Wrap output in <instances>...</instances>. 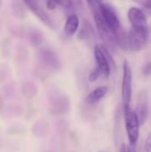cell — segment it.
Listing matches in <instances>:
<instances>
[{"label":"cell","mask_w":151,"mask_h":152,"mask_svg":"<svg viewBox=\"0 0 151 152\" xmlns=\"http://www.w3.org/2000/svg\"><path fill=\"white\" fill-rule=\"evenodd\" d=\"M144 150L146 152H151V133L148 135V137L145 141Z\"/></svg>","instance_id":"5bb4252c"},{"label":"cell","mask_w":151,"mask_h":152,"mask_svg":"<svg viewBox=\"0 0 151 152\" xmlns=\"http://www.w3.org/2000/svg\"><path fill=\"white\" fill-rule=\"evenodd\" d=\"M57 6H58L57 1L50 0V1H47V2H46V7H47V9H49V10H54Z\"/></svg>","instance_id":"9a60e30c"},{"label":"cell","mask_w":151,"mask_h":152,"mask_svg":"<svg viewBox=\"0 0 151 152\" xmlns=\"http://www.w3.org/2000/svg\"><path fill=\"white\" fill-rule=\"evenodd\" d=\"M109 88L107 86H99L87 95L85 101L88 104H94L100 102L107 94Z\"/></svg>","instance_id":"8fae6325"},{"label":"cell","mask_w":151,"mask_h":152,"mask_svg":"<svg viewBox=\"0 0 151 152\" xmlns=\"http://www.w3.org/2000/svg\"><path fill=\"white\" fill-rule=\"evenodd\" d=\"M150 35H143L133 30H130L127 34V46L133 52L143 50L150 42Z\"/></svg>","instance_id":"52a82bcc"},{"label":"cell","mask_w":151,"mask_h":152,"mask_svg":"<svg viewBox=\"0 0 151 152\" xmlns=\"http://www.w3.org/2000/svg\"><path fill=\"white\" fill-rule=\"evenodd\" d=\"M100 76H101V73H100L99 70L95 68L94 69H93V70L91 71V73H90V75H89V80H90L91 82H94V81H96V80L99 78Z\"/></svg>","instance_id":"4fadbf2b"},{"label":"cell","mask_w":151,"mask_h":152,"mask_svg":"<svg viewBox=\"0 0 151 152\" xmlns=\"http://www.w3.org/2000/svg\"><path fill=\"white\" fill-rule=\"evenodd\" d=\"M119 152H132L129 146L125 143H123L120 147V150H119Z\"/></svg>","instance_id":"ac0fdd59"},{"label":"cell","mask_w":151,"mask_h":152,"mask_svg":"<svg viewBox=\"0 0 151 152\" xmlns=\"http://www.w3.org/2000/svg\"><path fill=\"white\" fill-rule=\"evenodd\" d=\"M133 94V72L130 63L127 60L123 63V76H122V101L124 109L131 107Z\"/></svg>","instance_id":"277c9868"},{"label":"cell","mask_w":151,"mask_h":152,"mask_svg":"<svg viewBox=\"0 0 151 152\" xmlns=\"http://www.w3.org/2000/svg\"><path fill=\"white\" fill-rule=\"evenodd\" d=\"M143 74L145 76H148V75H150L151 74V61L150 63H148L147 65H145V67L143 68Z\"/></svg>","instance_id":"e0dca14e"},{"label":"cell","mask_w":151,"mask_h":152,"mask_svg":"<svg viewBox=\"0 0 151 152\" xmlns=\"http://www.w3.org/2000/svg\"><path fill=\"white\" fill-rule=\"evenodd\" d=\"M148 98L146 93H141L139 95V99L137 102L136 110H134L138 120L140 122V125H143L147 119L148 117Z\"/></svg>","instance_id":"9c48e42d"},{"label":"cell","mask_w":151,"mask_h":152,"mask_svg":"<svg viewBox=\"0 0 151 152\" xmlns=\"http://www.w3.org/2000/svg\"><path fill=\"white\" fill-rule=\"evenodd\" d=\"M99 10H100L101 15L103 20L105 21V23L107 24L109 28L111 30V32L115 36L116 33L119 29L122 28L118 15H117L115 8L109 3L100 1Z\"/></svg>","instance_id":"8992f818"},{"label":"cell","mask_w":151,"mask_h":152,"mask_svg":"<svg viewBox=\"0 0 151 152\" xmlns=\"http://www.w3.org/2000/svg\"><path fill=\"white\" fill-rule=\"evenodd\" d=\"M128 20L132 30L143 35H150L147 18L142 9L138 7H131L128 11Z\"/></svg>","instance_id":"5b68a950"},{"label":"cell","mask_w":151,"mask_h":152,"mask_svg":"<svg viewBox=\"0 0 151 152\" xmlns=\"http://www.w3.org/2000/svg\"><path fill=\"white\" fill-rule=\"evenodd\" d=\"M124 117H125V130L129 141V148L132 152H136V145L138 142L139 135H140V122L138 118L132 108L124 109Z\"/></svg>","instance_id":"7a4b0ae2"},{"label":"cell","mask_w":151,"mask_h":152,"mask_svg":"<svg viewBox=\"0 0 151 152\" xmlns=\"http://www.w3.org/2000/svg\"><path fill=\"white\" fill-rule=\"evenodd\" d=\"M79 20L76 14H70L66 20L64 25V32L67 36H73L78 29Z\"/></svg>","instance_id":"30bf717a"},{"label":"cell","mask_w":151,"mask_h":152,"mask_svg":"<svg viewBox=\"0 0 151 152\" xmlns=\"http://www.w3.org/2000/svg\"><path fill=\"white\" fill-rule=\"evenodd\" d=\"M24 4L28 7V9L43 22L44 23L47 27H49L50 28L54 29L55 28V24L53 20V19L50 17V15L45 12L44 9L42 8L41 4L39 2L37 1H25Z\"/></svg>","instance_id":"ba28073f"},{"label":"cell","mask_w":151,"mask_h":152,"mask_svg":"<svg viewBox=\"0 0 151 152\" xmlns=\"http://www.w3.org/2000/svg\"><path fill=\"white\" fill-rule=\"evenodd\" d=\"M150 28H151V23H150Z\"/></svg>","instance_id":"d6986e66"},{"label":"cell","mask_w":151,"mask_h":152,"mask_svg":"<svg viewBox=\"0 0 151 152\" xmlns=\"http://www.w3.org/2000/svg\"><path fill=\"white\" fill-rule=\"evenodd\" d=\"M87 4L89 5V8L93 13L94 22H95V26H96V28L99 32L100 37L109 47H113L114 45H117L115 36L111 32V30L109 28V27L107 26V24L105 23V21L103 20V19L101 15L100 10H99L100 1H94V0L93 1H88Z\"/></svg>","instance_id":"6da1fadb"},{"label":"cell","mask_w":151,"mask_h":152,"mask_svg":"<svg viewBox=\"0 0 151 152\" xmlns=\"http://www.w3.org/2000/svg\"><path fill=\"white\" fill-rule=\"evenodd\" d=\"M94 58L96 62V69L101 73V76L108 77L110 74V65L115 66L114 61L108 51V49L102 45L94 46Z\"/></svg>","instance_id":"3957f363"},{"label":"cell","mask_w":151,"mask_h":152,"mask_svg":"<svg viewBox=\"0 0 151 152\" xmlns=\"http://www.w3.org/2000/svg\"><path fill=\"white\" fill-rule=\"evenodd\" d=\"M140 4L147 11L151 12V0H146V1H142L140 2Z\"/></svg>","instance_id":"2e32d148"},{"label":"cell","mask_w":151,"mask_h":152,"mask_svg":"<svg viewBox=\"0 0 151 152\" xmlns=\"http://www.w3.org/2000/svg\"><path fill=\"white\" fill-rule=\"evenodd\" d=\"M93 34V29L92 25L88 20H84V23L78 33V38L81 40H87L88 38L92 37Z\"/></svg>","instance_id":"7c38bea8"}]
</instances>
